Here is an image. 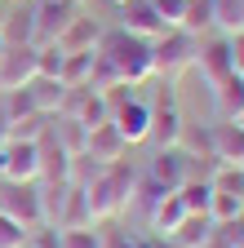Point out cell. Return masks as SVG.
<instances>
[{"mask_svg": "<svg viewBox=\"0 0 244 248\" xmlns=\"http://www.w3.org/2000/svg\"><path fill=\"white\" fill-rule=\"evenodd\" d=\"M178 200H182V208L187 213H209V177H187L178 186Z\"/></svg>", "mask_w": 244, "mask_h": 248, "instance_id": "cell-21", "label": "cell"}, {"mask_svg": "<svg viewBox=\"0 0 244 248\" xmlns=\"http://www.w3.org/2000/svg\"><path fill=\"white\" fill-rule=\"evenodd\" d=\"M27 235H32L27 226H18L14 217L0 213V248H22V244H27Z\"/></svg>", "mask_w": 244, "mask_h": 248, "instance_id": "cell-24", "label": "cell"}, {"mask_svg": "<svg viewBox=\"0 0 244 248\" xmlns=\"http://www.w3.org/2000/svg\"><path fill=\"white\" fill-rule=\"evenodd\" d=\"M213 231H218V222H213L209 213H187L178 222V231L169 235V244H178V248H204Z\"/></svg>", "mask_w": 244, "mask_h": 248, "instance_id": "cell-15", "label": "cell"}, {"mask_svg": "<svg viewBox=\"0 0 244 248\" xmlns=\"http://www.w3.org/2000/svg\"><path fill=\"white\" fill-rule=\"evenodd\" d=\"M240 169H244V164H240Z\"/></svg>", "mask_w": 244, "mask_h": 248, "instance_id": "cell-33", "label": "cell"}, {"mask_svg": "<svg viewBox=\"0 0 244 248\" xmlns=\"http://www.w3.org/2000/svg\"><path fill=\"white\" fill-rule=\"evenodd\" d=\"M120 27L125 31H133V36H146V40H156V36H164V22H160V14H156V5L151 0H125L120 5Z\"/></svg>", "mask_w": 244, "mask_h": 248, "instance_id": "cell-12", "label": "cell"}, {"mask_svg": "<svg viewBox=\"0 0 244 248\" xmlns=\"http://www.w3.org/2000/svg\"><path fill=\"white\" fill-rule=\"evenodd\" d=\"M22 248H32V244H22Z\"/></svg>", "mask_w": 244, "mask_h": 248, "instance_id": "cell-32", "label": "cell"}, {"mask_svg": "<svg viewBox=\"0 0 244 248\" xmlns=\"http://www.w3.org/2000/svg\"><path fill=\"white\" fill-rule=\"evenodd\" d=\"M58 248H107L94 226H76V231H58Z\"/></svg>", "mask_w": 244, "mask_h": 248, "instance_id": "cell-23", "label": "cell"}, {"mask_svg": "<svg viewBox=\"0 0 244 248\" xmlns=\"http://www.w3.org/2000/svg\"><path fill=\"white\" fill-rule=\"evenodd\" d=\"M22 89H27V98H32V107L45 111V115H58V102H63V93H67V84L53 80V76H32Z\"/></svg>", "mask_w": 244, "mask_h": 248, "instance_id": "cell-16", "label": "cell"}, {"mask_svg": "<svg viewBox=\"0 0 244 248\" xmlns=\"http://www.w3.org/2000/svg\"><path fill=\"white\" fill-rule=\"evenodd\" d=\"M164 248H178V244H164Z\"/></svg>", "mask_w": 244, "mask_h": 248, "instance_id": "cell-30", "label": "cell"}, {"mask_svg": "<svg viewBox=\"0 0 244 248\" xmlns=\"http://www.w3.org/2000/svg\"><path fill=\"white\" fill-rule=\"evenodd\" d=\"M146 76H156V49L146 36L115 27L102 31V40L94 45V71H89V89H111V84H142Z\"/></svg>", "mask_w": 244, "mask_h": 248, "instance_id": "cell-1", "label": "cell"}, {"mask_svg": "<svg viewBox=\"0 0 244 248\" xmlns=\"http://www.w3.org/2000/svg\"><path fill=\"white\" fill-rule=\"evenodd\" d=\"M231 58H235V71L244 76V31H235V36H231Z\"/></svg>", "mask_w": 244, "mask_h": 248, "instance_id": "cell-26", "label": "cell"}, {"mask_svg": "<svg viewBox=\"0 0 244 248\" xmlns=\"http://www.w3.org/2000/svg\"><path fill=\"white\" fill-rule=\"evenodd\" d=\"M151 5H156V14H160L164 27H182V9H187V0H151Z\"/></svg>", "mask_w": 244, "mask_h": 248, "instance_id": "cell-25", "label": "cell"}, {"mask_svg": "<svg viewBox=\"0 0 244 248\" xmlns=\"http://www.w3.org/2000/svg\"><path fill=\"white\" fill-rule=\"evenodd\" d=\"M187 217V208H182V200H178V191H169V195H160L156 204H151V231H160L164 239L178 231V222Z\"/></svg>", "mask_w": 244, "mask_h": 248, "instance_id": "cell-17", "label": "cell"}, {"mask_svg": "<svg viewBox=\"0 0 244 248\" xmlns=\"http://www.w3.org/2000/svg\"><path fill=\"white\" fill-rule=\"evenodd\" d=\"M195 62H200V71L209 76V84H218V80L235 76L231 36H213V40H200V45H195Z\"/></svg>", "mask_w": 244, "mask_h": 248, "instance_id": "cell-8", "label": "cell"}, {"mask_svg": "<svg viewBox=\"0 0 244 248\" xmlns=\"http://www.w3.org/2000/svg\"><path fill=\"white\" fill-rule=\"evenodd\" d=\"M209 155L218 164H244V124L227 120L209 129Z\"/></svg>", "mask_w": 244, "mask_h": 248, "instance_id": "cell-11", "label": "cell"}, {"mask_svg": "<svg viewBox=\"0 0 244 248\" xmlns=\"http://www.w3.org/2000/svg\"><path fill=\"white\" fill-rule=\"evenodd\" d=\"M0 213L14 217L18 226H45V213H40V186L36 182H5L0 186Z\"/></svg>", "mask_w": 244, "mask_h": 248, "instance_id": "cell-5", "label": "cell"}, {"mask_svg": "<svg viewBox=\"0 0 244 248\" xmlns=\"http://www.w3.org/2000/svg\"><path fill=\"white\" fill-rule=\"evenodd\" d=\"M0 177L5 182H36L40 177L36 142H27V138H5L0 142Z\"/></svg>", "mask_w": 244, "mask_h": 248, "instance_id": "cell-6", "label": "cell"}, {"mask_svg": "<svg viewBox=\"0 0 244 248\" xmlns=\"http://www.w3.org/2000/svg\"><path fill=\"white\" fill-rule=\"evenodd\" d=\"M213 27V0H187V9H182V31H191V36H200V31Z\"/></svg>", "mask_w": 244, "mask_h": 248, "instance_id": "cell-22", "label": "cell"}, {"mask_svg": "<svg viewBox=\"0 0 244 248\" xmlns=\"http://www.w3.org/2000/svg\"><path fill=\"white\" fill-rule=\"evenodd\" d=\"M98 40H102V27H98L94 18L76 14V18L67 22V31L58 36V49H63V53H89V49H94Z\"/></svg>", "mask_w": 244, "mask_h": 248, "instance_id": "cell-13", "label": "cell"}, {"mask_svg": "<svg viewBox=\"0 0 244 248\" xmlns=\"http://www.w3.org/2000/svg\"><path fill=\"white\" fill-rule=\"evenodd\" d=\"M195 45H200V36H191V31H182V27H169L164 36H156L151 40V49H156V76L187 71L195 62Z\"/></svg>", "mask_w": 244, "mask_h": 248, "instance_id": "cell-3", "label": "cell"}, {"mask_svg": "<svg viewBox=\"0 0 244 248\" xmlns=\"http://www.w3.org/2000/svg\"><path fill=\"white\" fill-rule=\"evenodd\" d=\"M235 124H244V115H240V120H235Z\"/></svg>", "mask_w": 244, "mask_h": 248, "instance_id": "cell-29", "label": "cell"}, {"mask_svg": "<svg viewBox=\"0 0 244 248\" xmlns=\"http://www.w3.org/2000/svg\"><path fill=\"white\" fill-rule=\"evenodd\" d=\"M5 49H9V40H5V31H0V53H5Z\"/></svg>", "mask_w": 244, "mask_h": 248, "instance_id": "cell-28", "label": "cell"}, {"mask_svg": "<svg viewBox=\"0 0 244 248\" xmlns=\"http://www.w3.org/2000/svg\"><path fill=\"white\" fill-rule=\"evenodd\" d=\"M156 138V146H178L182 142V115H178V98L164 89L160 102H151V133Z\"/></svg>", "mask_w": 244, "mask_h": 248, "instance_id": "cell-9", "label": "cell"}, {"mask_svg": "<svg viewBox=\"0 0 244 248\" xmlns=\"http://www.w3.org/2000/svg\"><path fill=\"white\" fill-rule=\"evenodd\" d=\"M80 14V0H36L32 5V45H58L67 22Z\"/></svg>", "mask_w": 244, "mask_h": 248, "instance_id": "cell-4", "label": "cell"}, {"mask_svg": "<svg viewBox=\"0 0 244 248\" xmlns=\"http://www.w3.org/2000/svg\"><path fill=\"white\" fill-rule=\"evenodd\" d=\"M244 213V191H222V186H209V217L218 226L235 222V217Z\"/></svg>", "mask_w": 244, "mask_h": 248, "instance_id": "cell-19", "label": "cell"}, {"mask_svg": "<svg viewBox=\"0 0 244 248\" xmlns=\"http://www.w3.org/2000/svg\"><path fill=\"white\" fill-rule=\"evenodd\" d=\"M213 98H218V111L227 120H240L244 115V76L235 71V76L218 80V84H213Z\"/></svg>", "mask_w": 244, "mask_h": 248, "instance_id": "cell-18", "label": "cell"}, {"mask_svg": "<svg viewBox=\"0 0 244 248\" xmlns=\"http://www.w3.org/2000/svg\"><path fill=\"white\" fill-rule=\"evenodd\" d=\"M5 18H9V9H5V0H0V27H5Z\"/></svg>", "mask_w": 244, "mask_h": 248, "instance_id": "cell-27", "label": "cell"}, {"mask_svg": "<svg viewBox=\"0 0 244 248\" xmlns=\"http://www.w3.org/2000/svg\"><path fill=\"white\" fill-rule=\"evenodd\" d=\"M146 177L160 186V191H178L182 182L191 177V155L182 146H156V155H151V169Z\"/></svg>", "mask_w": 244, "mask_h": 248, "instance_id": "cell-7", "label": "cell"}, {"mask_svg": "<svg viewBox=\"0 0 244 248\" xmlns=\"http://www.w3.org/2000/svg\"><path fill=\"white\" fill-rule=\"evenodd\" d=\"M213 27H222L227 36L244 31V0H213Z\"/></svg>", "mask_w": 244, "mask_h": 248, "instance_id": "cell-20", "label": "cell"}, {"mask_svg": "<svg viewBox=\"0 0 244 248\" xmlns=\"http://www.w3.org/2000/svg\"><path fill=\"white\" fill-rule=\"evenodd\" d=\"M125 151H129L125 138H120L111 124H98V129H89V133H84V155H94L98 164H115Z\"/></svg>", "mask_w": 244, "mask_h": 248, "instance_id": "cell-14", "label": "cell"}, {"mask_svg": "<svg viewBox=\"0 0 244 248\" xmlns=\"http://www.w3.org/2000/svg\"><path fill=\"white\" fill-rule=\"evenodd\" d=\"M36 76V45H9L0 53V89H18Z\"/></svg>", "mask_w": 244, "mask_h": 248, "instance_id": "cell-10", "label": "cell"}, {"mask_svg": "<svg viewBox=\"0 0 244 248\" xmlns=\"http://www.w3.org/2000/svg\"><path fill=\"white\" fill-rule=\"evenodd\" d=\"M133 186H138V173L115 160V164H102V173L84 186V200H89V217H115L133 200Z\"/></svg>", "mask_w": 244, "mask_h": 248, "instance_id": "cell-2", "label": "cell"}, {"mask_svg": "<svg viewBox=\"0 0 244 248\" xmlns=\"http://www.w3.org/2000/svg\"><path fill=\"white\" fill-rule=\"evenodd\" d=\"M115 5H125V0H115Z\"/></svg>", "mask_w": 244, "mask_h": 248, "instance_id": "cell-31", "label": "cell"}]
</instances>
